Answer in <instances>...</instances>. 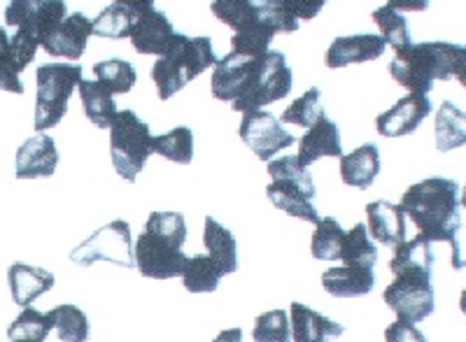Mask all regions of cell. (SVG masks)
Returning a JSON list of instances; mask_svg holds the SVG:
<instances>
[{"instance_id": "25", "label": "cell", "mask_w": 466, "mask_h": 342, "mask_svg": "<svg viewBox=\"0 0 466 342\" xmlns=\"http://www.w3.org/2000/svg\"><path fill=\"white\" fill-rule=\"evenodd\" d=\"M203 245L208 249V256L215 261L222 275H231L238 270V249H236V237L228 228H224L219 221L212 216L206 219V231H203Z\"/></svg>"}, {"instance_id": "28", "label": "cell", "mask_w": 466, "mask_h": 342, "mask_svg": "<svg viewBox=\"0 0 466 342\" xmlns=\"http://www.w3.org/2000/svg\"><path fill=\"white\" fill-rule=\"evenodd\" d=\"M212 15L219 22L231 26L236 33L257 31V28H268L261 22L259 12L252 5V0H215L210 5Z\"/></svg>"}, {"instance_id": "42", "label": "cell", "mask_w": 466, "mask_h": 342, "mask_svg": "<svg viewBox=\"0 0 466 342\" xmlns=\"http://www.w3.org/2000/svg\"><path fill=\"white\" fill-rule=\"evenodd\" d=\"M385 342H427L424 333L410 321H394L392 327H387Z\"/></svg>"}, {"instance_id": "20", "label": "cell", "mask_w": 466, "mask_h": 342, "mask_svg": "<svg viewBox=\"0 0 466 342\" xmlns=\"http://www.w3.org/2000/svg\"><path fill=\"white\" fill-rule=\"evenodd\" d=\"M291 340L294 342H329L343 336L339 321L319 315L303 303H291Z\"/></svg>"}, {"instance_id": "35", "label": "cell", "mask_w": 466, "mask_h": 342, "mask_svg": "<svg viewBox=\"0 0 466 342\" xmlns=\"http://www.w3.org/2000/svg\"><path fill=\"white\" fill-rule=\"evenodd\" d=\"M343 266H366L373 268L378 261V247L369 237V228L364 224H357L352 231L345 236L343 256H340Z\"/></svg>"}, {"instance_id": "40", "label": "cell", "mask_w": 466, "mask_h": 342, "mask_svg": "<svg viewBox=\"0 0 466 342\" xmlns=\"http://www.w3.org/2000/svg\"><path fill=\"white\" fill-rule=\"evenodd\" d=\"M252 340L255 342H291L289 317L285 310L264 312L255 319L252 328Z\"/></svg>"}, {"instance_id": "12", "label": "cell", "mask_w": 466, "mask_h": 342, "mask_svg": "<svg viewBox=\"0 0 466 342\" xmlns=\"http://www.w3.org/2000/svg\"><path fill=\"white\" fill-rule=\"evenodd\" d=\"M68 16L66 0H12L5 7V24L24 28L43 45L45 37Z\"/></svg>"}, {"instance_id": "18", "label": "cell", "mask_w": 466, "mask_h": 342, "mask_svg": "<svg viewBox=\"0 0 466 342\" xmlns=\"http://www.w3.org/2000/svg\"><path fill=\"white\" fill-rule=\"evenodd\" d=\"M175 31L170 26L168 16L159 10H149L140 15L133 24L131 43L138 54H149V56H161L168 49Z\"/></svg>"}, {"instance_id": "26", "label": "cell", "mask_w": 466, "mask_h": 342, "mask_svg": "<svg viewBox=\"0 0 466 342\" xmlns=\"http://www.w3.org/2000/svg\"><path fill=\"white\" fill-rule=\"evenodd\" d=\"M436 131V147L439 152H452V149H460L466 145V115L451 103L445 100L441 103L439 115H436L434 122Z\"/></svg>"}, {"instance_id": "9", "label": "cell", "mask_w": 466, "mask_h": 342, "mask_svg": "<svg viewBox=\"0 0 466 342\" xmlns=\"http://www.w3.org/2000/svg\"><path fill=\"white\" fill-rule=\"evenodd\" d=\"M70 261L77 266H94L96 261H112L122 268H136V249L131 245V226L116 219L91 233L80 247L70 252Z\"/></svg>"}, {"instance_id": "31", "label": "cell", "mask_w": 466, "mask_h": 342, "mask_svg": "<svg viewBox=\"0 0 466 342\" xmlns=\"http://www.w3.org/2000/svg\"><path fill=\"white\" fill-rule=\"evenodd\" d=\"M345 236L348 233L340 228V224L334 216H324V219H319L318 228L313 233L310 252L319 261H340L345 247Z\"/></svg>"}, {"instance_id": "14", "label": "cell", "mask_w": 466, "mask_h": 342, "mask_svg": "<svg viewBox=\"0 0 466 342\" xmlns=\"http://www.w3.org/2000/svg\"><path fill=\"white\" fill-rule=\"evenodd\" d=\"M431 115V100L427 94H408L392 110L382 112L376 119V128L385 137H401L418 131L424 116Z\"/></svg>"}, {"instance_id": "8", "label": "cell", "mask_w": 466, "mask_h": 342, "mask_svg": "<svg viewBox=\"0 0 466 342\" xmlns=\"http://www.w3.org/2000/svg\"><path fill=\"white\" fill-rule=\"evenodd\" d=\"M152 133L133 110H122L110 126L112 166L127 182H136L152 152Z\"/></svg>"}, {"instance_id": "44", "label": "cell", "mask_w": 466, "mask_h": 342, "mask_svg": "<svg viewBox=\"0 0 466 342\" xmlns=\"http://www.w3.org/2000/svg\"><path fill=\"white\" fill-rule=\"evenodd\" d=\"M387 5L401 12H424L430 7V0H390Z\"/></svg>"}, {"instance_id": "15", "label": "cell", "mask_w": 466, "mask_h": 342, "mask_svg": "<svg viewBox=\"0 0 466 342\" xmlns=\"http://www.w3.org/2000/svg\"><path fill=\"white\" fill-rule=\"evenodd\" d=\"M387 43L380 35L373 33H361V35L336 37L331 47L327 49V68L339 70L350 64H366L376 61L385 54Z\"/></svg>"}, {"instance_id": "38", "label": "cell", "mask_w": 466, "mask_h": 342, "mask_svg": "<svg viewBox=\"0 0 466 342\" xmlns=\"http://www.w3.org/2000/svg\"><path fill=\"white\" fill-rule=\"evenodd\" d=\"M373 22L380 28V37L387 45H392L394 49H401L410 45V33H408V22L394 10L392 5H382L373 10Z\"/></svg>"}, {"instance_id": "2", "label": "cell", "mask_w": 466, "mask_h": 342, "mask_svg": "<svg viewBox=\"0 0 466 342\" xmlns=\"http://www.w3.org/2000/svg\"><path fill=\"white\" fill-rule=\"evenodd\" d=\"M406 216L413 219L418 233L430 243L452 245V268H466L460 243V186L455 179L430 177L408 186L401 198Z\"/></svg>"}, {"instance_id": "7", "label": "cell", "mask_w": 466, "mask_h": 342, "mask_svg": "<svg viewBox=\"0 0 466 342\" xmlns=\"http://www.w3.org/2000/svg\"><path fill=\"white\" fill-rule=\"evenodd\" d=\"M35 79V131L43 133L61 124L68 110V98L85 79V73L80 64H45L37 68Z\"/></svg>"}, {"instance_id": "43", "label": "cell", "mask_w": 466, "mask_h": 342, "mask_svg": "<svg viewBox=\"0 0 466 342\" xmlns=\"http://www.w3.org/2000/svg\"><path fill=\"white\" fill-rule=\"evenodd\" d=\"M285 3L299 22H310V19H315L322 12L327 0H285Z\"/></svg>"}, {"instance_id": "30", "label": "cell", "mask_w": 466, "mask_h": 342, "mask_svg": "<svg viewBox=\"0 0 466 342\" xmlns=\"http://www.w3.org/2000/svg\"><path fill=\"white\" fill-rule=\"evenodd\" d=\"M52 328L58 333V340L64 342H86L89 337V319H86L85 310L77 306H56L54 310L47 312Z\"/></svg>"}, {"instance_id": "39", "label": "cell", "mask_w": 466, "mask_h": 342, "mask_svg": "<svg viewBox=\"0 0 466 342\" xmlns=\"http://www.w3.org/2000/svg\"><path fill=\"white\" fill-rule=\"evenodd\" d=\"M252 5L259 12L261 22L276 33L299 31V19L289 12L285 0H252Z\"/></svg>"}, {"instance_id": "3", "label": "cell", "mask_w": 466, "mask_h": 342, "mask_svg": "<svg viewBox=\"0 0 466 342\" xmlns=\"http://www.w3.org/2000/svg\"><path fill=\"white\" fill-rule=\"evenodd\" d=\"M390 75L410 94H430L434 82L452 79L466 64V45L457 43H410L394 49Z\"/></svg>"}, {"instance_id": "34", "label": "cell", "mask_w": 466, "mask_h": 342, "mask_svg": "<svg viewBox=\"0 0 466 342\" xmlns=\"http://www.w3.org/2000/svg\"><path fill=\"white\" fill-rule=\"evenodd\" d=\"M138 16L122 7L119 3L107 5L101 15L94 19V35L110 37V40H122V37H131L133 24Z\"/></svg>"}, {"instance_id": "23", "label": "cell", "mask_w": 466, "mask_h": 342, "mask_svg": "<svg viewBox=\"0 0 466 342\" xmlns=\"http://www.w3.org/2000/svg\"><path fill=\"white\" fill-rule=\"evenodd\" d=\"M7 282H10V294L16 306L31 307L37 296L47 294L52 289L54 275L45 268H35V266L15 264L10 266Z\"/></svg>"}, {"instance_id": "29", "label": "cell", "mask_w": 466, "mask_h": 342, "mask_svg": "<svg viewBox=\"0 0 466 342\" xmlns=\"http://www.w3.org/2000/svg\"><path fill=\"white\" fill-rule=\"evenodd\" d=\"M222 277L224 275L219 273L215 261L206 256V254H197V256L187 258L185 270H182V282H185L187 291H191V294H212V291H218Z\"/></svg>"}, {"instance_id": "4", "label": "cell", "mask_w": 466, "mask_h": 342, "mask_svg": "<svg viewBox=\"0 0 466 342\" xmlns=\"http://www.w3.org/2000/svg\"><path fill=\"white\" fill-rule=\"evenodd\" d=\"M185 240L187 224L180 212H152L136 243V268L149 279L182 277Z\"/></svg>"}, {"instance_id": "45", "label": "cell", "mask_w": 466, "mask_h": 342, "mask_svg": "<svg viewBox=\"0 0 466 342\" xmlns=\"http://www.w3.org/2000/svg\"><path fill=\"white\" fill-rule=\"evenodd\" d=\"M115 3H119L122 7H127L128 12H133L136 16L145 15V12L154 10V0H115Z\"/></svg>"}, {"instance_id": "37", "label": "cell", "mask_w": 466, "mask_h": 342, "mask_svg": "<svg viewBox=\"0 0 466 342\" xmlns=\"http://www.w3.org/2000/svg\"><path fill=\"white\" fill-rule=\"evenodd\" d=\"M94 75L98 82L107 86L112 94H128L136 85V68L124 58H110V61H101L94 65Z\"/></svg>"}, {"instance_id": "47", "label": "cell", "mask_w": 466, "mask_h": 342, "mask_svg": "<svg viewBox=\"0 0 466 342\" xmlns=\"http://www.w3.org/2000/svg\"><path fill=\"white\" fill-rule=\"evenodd\" d=\"M455 77H457V79H460V85H461V86H464V89H466V64H464V65H461V68H460V73H457V75H455Z\"/></svg>"}, {"instance_id": "17", "label": "cell", "mask_w": 466, "mask_h": 342, "mask_svg": "<svg viewBox=\"0 0 466 342\" xmlns=\"http://www.w3.org/2000/svg\"><path fill=\"white\" fill-rule=\"evenodd\" d=\"M58 166L56 145L49 136H35L16 152V177L35 179L52 177Z\"/></svg>"}, {"instance_id": "48", "label": "cell", "mask_w": 466, "mask_h": 342, "mask_svg": "<svg viewBox=\"0 0 466 342\" xmlns=\"http://www.w3.org/2000/svg\"><path fill=\"white\" fill-rule=\"evenodd\" d=\"M460 310L466 315V289L461 291V296H460Z\"/></svg>"}, {"instance_id": "24", "label": "cell", "mask_w": 466, "mask_h": 342, "mask_svg": "<svg viewBox=\"0 0 466 342\" xmlns=\"http://www.w3.org/2000/svg\"><path fill=\"white\" fill-rule=\"evenodd\" d=\"M77 91H80L82 107H85L89 122L98 128H110L119 115L112 91L98 79H82L77 85Z\"/></svg>"}, {"instance_id": "10", "label": "cell", "mask_w": 466, "mask_h": 342, "mask_svg": "<svg viewBox=\"0 0 466 342\" xmlns=\"http://www.w3.org/2000/svg\"><path fill=\"white\" fill-rule=\"evenodd\" d=\"M385 303L401 321L415 324V321L427 319L436 307L431 273L427 270L399 273L397 279L385 289Z\"/></svg>"}, {"instance_id": "19", "label": "cell", "mask_w": 466, "mask_h": 342, "mask_svg": "<svg viewBox=\"0 0 466 342\" xmlns=\"http://www.w3.org/2000/svg\"><path fill=\"white\" fill-rule=\"evenodd\" d=\"M322 156H343V145H340V131L327 115H322L313 126L308 128L306 136L299 143V161L306 168L319 161Z\"/></svg>"}, {"instance_id": "11", "label": "cell", "mask_w": 466, "mask_h": 342, "mask_svg": "<svg viewBox=\"0 0 466 342\" xmlns=\"http://www.w3.org/2000/svg\"><path fill=\"white\" fill-rule=\"evenodd\" d=\"M238 133L243 137V143L252 149V154H257L266 164L273 161L278 152L297 143V137L282 126L280 119H276V116L264 110L245 112Z\"/></svg>"}, {"instance_id": "41", "label": "cell", "mask_w": 466, "mask_h": 342, "mask_svg": "<svg viewBox=\"0 0 466 342\" xmlns=\"http://www.w3.org/2000/svg\"><path fill=\"white\" fill-rule=\"evenodd\" d=\"M24 70L26 68L16 61L15 52H12L7 31L0 26V89L10 91V94H24V85L19 79Z\"/></svg>"}, {"instance_id": "49", "label": "cell", "mask_w": 466, "mask_h": 342, "mask_svg": "<svg viewBox=\"0 0 466 342\" xmlns=\"http://www.w3.org/2000/svg\"><path fill=\"white\" fill-rule=\"evenodd\" d=\"M460 206H464V207H466V186H464V191H461V198H460Z\"/></svg>"}, {"instance_id": "32", "label": "cell", "mask_w": 466, "mask_h": 342, "mask_svg": "<svg viewBox=\"0 0 466 342\" xmlns=\"http://www.w3.org/2000/svg\"><path fill=\"white\" fill-rule=\"evenodd\" d=\"M152 152L168 158L173 164L189 166L194 158V133L187 126H177L164 136L152 137Z\"/></svg>"}, {"instance_id": "13", "label": "cell", "mask_w": 466, "mask_h": 342, "mask_svg": "<svg viewBox=\"0 0 466 342\" xmlns=\"http://www.w3.org/2000/svg\"><path fill=\"white\" fill-rule=\"evenodd\" d=\"M91 35H94V22L86 19L82 12H73L45 37L43 47L49 56L80 61L85 56L86 43H89Z\"/></svg>"}, {"instance_id": "16", "label": "cell", "mask_w": 466, "mask_h": 342, "mask_svg": "<svg viewBox=\"0 0 466 342\" xmlns=\"http://www.w3.org/2000/svg\"><path fill=\"white\" fill-rule=\"evenodd\" d=\"M366 228L376 243L397 247L406 240V212L387 200H373L366 206Z\"/></svg>"}, {"instance_id": "46", "label": "cell", "mask_w": 466, "mask_h": 342, "mask_svg": "<svg viewBox=\"0 0 466 342\" xmlns=\"http://www.w3.org/2000/svg\"><path fill=\"white\" fill-rule=\"evenodd\" d=\"M212 342H243V331L240 328H227V331L219 333Z\"/></svg>"}, {"instance_id": "5", "label": "cell", "mask_w": 466, "mask_h": 342, "mask_svg": "<svg viewBox=\"0 0 466 342\" xmlns=\"http://www.w3.org/2000/svg\"><path fill=\"white\" fill-rule=\"evenodd\" d=\"M218 61L219 58L215 56L210 37H189L175 33L168 49L161 54L152 68V79L159 91V98H173L191 79H197L208 68H215Z\"/></svg>"}, {"instance_id": "1", "label": "cell", "mask_w": 466, "mask_h": 342, "mask_svg": "<svg viewBox=\"0 0 466 342\" xmlns=\"http://www.w3.org/2000/svg\"><path fill=\"white\" fill-rule=\"evenodd\" d=\"M212 96L231 103L236 112H255L278 103L291 91V68L282 52L266 54L231 49L219 58L210 79Z\"/></svg>"}, {"instance_id": "21", "label": "cell", "mask_w": 466, "mask_h": 342, "mask_svg": "<svg viewBox=\"0 0 466 342\" xmlns=\"http://www.w3.org/2000/svg\"><path fill=\"white\" fill-rule=\"evenodd\" d=\"M376 273L366 266H334L322 275V287L334 298H357L371 294Z\"/></svg>"}, {"instance_id": "33", "label": "cell", "mask_w": 466, "mask_h": 342, "mask_svg": "<svg viewBox=\"0 0 466 342\" xmlns=\"http://www.w3.org/2000/svg\"><path fill=\"white\" fill-rule=\"evenodd\" d=\"M49 331H52V321L47 315L37 312L35 307H24L22 315L7 328V337L12 342H45Z\"/></svg>"}, {"instance_id": "22", "label": "cell", "mask_w": 466, "mask_h": 342, "mask_svg": "<svg viewBox=\"0 0 466 342\" xmlns=\"http://www.w3.org/2000/svg\"><path fill=\"white\" fill-rule=\"evenodd\" d=\"M380 173V152L373 143L340 156V179L355 189H369Z\"/></svg>"}, {"instance_id": "36", "label": "cell", "mask_w": 466, "mask_h": 342, "mask_svg": "<svg viewBox=\"0 0 466 342\" xmlns=\"http://www.w3.org/2000/svg\"><path fill=\"white\" fill-rule=\"evenodd\" d=\"M322 115H327L322 107V91H319L318 86H313V89H308L301 98L294 100V103L282 112L280 122L291 124V126L299 128H310Z\"/></svg>"}, {"instance_id": "27", "label": "cell", "mask_w": 466, "mask_h": 342, "mask_svg": "<svg viewBox=\"0 0 466 342\" xmlns=\"http://www.w3.org/2000/svg\"><path fill=\"white\" fill-rule=\"evenodd\" d=\"M390 270L394 275L406 273V270H434V249L427 237L418 236L413 240H403L401 245L394 247V256L390 261Z\"/></svg>"}, {"instance_id": "6", "label": "cell", "mask_w": 466, "mask_h": 342, "mask_svg": "<svg viewBox=\"0 0 466 342\" xmlns=\"http://www.w3.org/2000/svg\"><path fill=\"white\" fill-rule=\"evenodd\" d=\"M270 185L266 196L278 210L287 212L289 216L308 221V224H319V215L313 206L315 185L306 166L299 161V156H280L268 161Z\"/></svg>"}]
</instances>
